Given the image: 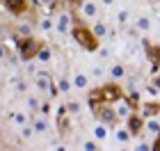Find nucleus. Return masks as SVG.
Returning a JSON list of instances; mask_svg holds the SVG:
<instances>
[{"label": "nucleus", "instance_id": "37", "mask_svg": "<svg viewBox=\"0 0 160 151\" xmlns=\"http://www.w3.org/2000/svg\"><path fill=\"white\" fill-rule=\"evenodd\" d=\"M41 5H53V0H41Z\"/></svg>", "mask_w": 160, "mask_h": 151}, {"label": "nucleus", "instance_id": "8", "mask_svg": "<svg viewBox=\"0 0 160 151\" xmlns=\"http://www.w3.org/2000/svg\"><path fill=\"white\" fill-rule=\"evenodd\" d=\"M96 114H98L101 121H105V124H112V121L119 119V117H117V110H114V108H108L105 103L101 105V108H96Z\"/></svg>", "mask_w": 160, "mask_h": 151}, {"label": "nucleus", "instance_id": "11", "mask_svg": "<svg viewBox=\"0 0 160 151\" xmlns=\"http://www.w3.org/2000/svg\"><path fill=\"white\" fill-rule=\"evenodd\" d=\"M89 78L92 76H87L85 71H73V87L76 89H87L89 87Z\"/></svg>", "mask_w": 160, "mask_h": 151}, {"label": "nucleus", "instance_id": "17", "mask_svg": "<svg viewBox=\"0 0 160 151\" xmlns=\"http://www.w3.org/2000/svg\"><path fill=\"white\" fill-rule=\"evenodd\" d=\"M158 114H160V103L149 101V103L142 105V117H158Z\"/></svg>", "mask_w": 160, "mask_h": 151}, {"label": "nucleus", "instance_id": "19", "mask_svg": "<svg viewBox=\"0 0 160 151\" xmlns=\"http://www.w3.org/2000/svg\"><path fill=\"white\" fill-rule=\"evenodd\" d=\"M57 28V18H53V16H41V21H39V30L41 32H50V30H55Z\"/></svg>", "mask_w": 160, "mask_h": 151}, {"label": "nucleus", "instance_id": "6", "mask_svg": "<svg viewBox=\"0 0 160 151\" xmlns=\"http://www.w3.org/2000/svg\"><path fill=\"white\" fill-rule=\"evenodd\" d=\"M92 135L98 142H108V140H110V126H108L105 121H98V124L92 126Z\"/></svg>", "mask_w": 160, "mask_h": 151}, {"label": "nucleus", "instance_id": "1", "mask_svg": "<svg viewBox=\"0 0 160 151\" xmlns=\"http://www.w3.org/2000/svg\"><path fill=\"white\" fill-rule=\"evenodd\" d=\"M71 37H73L85 50H96V48H98V37L92 32V28L73 25V28H71Z\"/></svg>", "mask_w": 160, "mask_h": 151}, {"label": "nucleus", "instance_id": "30", "mask_svg": "<svg viewBox=\"0 0 160 151\" xmlns=\"http://www.w3.org/2000/svg\"><path fill=\"white\" fill-rule=\"evenodd\" d=\"M128 21H130V12H128V9H119V12H117V23H119V25H126Z\"/></svg>", "mask_w": 160, "mask_h": 151}, {"label": "nucleus", "instance_id": "5", "mask_svg": "<svg viewBox=\"0 0 160 151\" xmlns=\"http://www.w3.org/2000/svg\"><path fill=\"white\" fill-rule=\"evenodd\" d=\"M9 121L16 128H23L30 124V110H12L9 112Z\"/></svg>", "mask_w": 160, "mask_h": 151}, {"label": "nucleus", "instance_id": "28", "mask_svg": "<svg viewBox=\"0 0 160 151\" xmlns=\"http://www.w3.org/2000/svg\"><path fill=\"white\" fill-rule=\"evenodd\" d=\"M28 89H30V83H28L25 78H18L16 85H14V92H16V94H25Z\"/></svg>", "mask_w": 160, "mask_h": 151}, {"label": "nucleus", "instance_id": "31", "mask_svg": "<svg viewBox=\"0 0 160 151\" xmlns=\"http://www.w3.org/2000/svg\"><path fill=\"white\" fill-rule=\"evenodd\" d=\"M133 149H135V151H149V149H153V144H149V142L140 140V142H135V144H133Z\"/></svg>", "mask_w": 160, "mask_h": 151}, {"label": "nucleus", "instance_id": "36", "mask_svg": "<svg viewBox=\"0 0 160 151\" xmlns=\"http://www.w3.org/2000/svg\"><path fill=\"white\" fill-rule=\"evenodd\" d=\"M153 149H156V151H160V135H158V140H156V144H153Z\"/></svg>", "mask_w": 160, "mask_h": 151}, {"label": "nucleus", "instance_id": "16", "mask_svg": "<svg viewBox=\"0 0 160 151\" xmlns=\"http://www.w3.org/2000/svg\"><path fill=\"white\" fill-rule=\"evenodd\" d=\"M114 110H117V117H119L121 121H126L130 114H133V112H130V101H121V98H119V103H117Z\"/></svg>", "mask_w": 160, "mask_h": 151}, {"label": "nucleus", "instance_id": "27", "mask_svg": "<svg viewBox=\"0 0 160 151\" xmlns=\"http://www.w3.org/2000/svg\"><path fill=\"white\" fill-rule=\"evenodd\" d=\"M105 71H108V69L103 67V64H92V69H89V76L98 80V78H103V76H105Z\"/></svg>", "mask_w": 160, "mask_h": 151}, {"label": "nucleus", "instance_id": "3", "mask_svg": "<svg viewBox=\"0 0 160 151\" xmlns=\"http://www.w3.org/2000/svg\"><path fill=\"white\" fill-rule=\"evenodd\" d=\"M50 85H53V78H50V73H48V71H37V73H34L32 87L37 89V92H46V94H48Z\"/></svg>", "mask_w": 160, "mask_h": 151}, {"label": "nucleus", "instance_id": "14", "mask_svg": "<svg viewBox=\"0 0 160 151\" xmlns=\"http://www.w3.org/2000/svg\"><path fill=\"white\" fill-rule=\"evenodd\" d=\"M80 12H82L85 18H96L98 16V5L92 3V0H89V3H82V5H80Z\"/></svg>", "mask_w": 160, "mask_h": 151}, {"label": "nucleus", "instance_id": "25", "mask_svg": "<svg viewBox=\"0 0 160 151\" xmlns=\"http://www.w3.org/2000/svg\"><path fill=\"white\" fill-rule=\"evenodd\" d=\"M92 32L96 34L98 39H103V37H108V25L103 23V21H96V23L92 25Z\"/></svg>", "mask_w": 160, "mask_h": 151}, {"label": "nucleus", "instance_id": "22", "mask_svg": "<svg viewBox=\"0 0 160 151\" xmlns=\"http://www.w3.org/2000/svg\"><path fill=\"white\" fill-rule=\"evenodd\" d=\"M37 62H41V64H50V62H53V50L46 48V46H41L39 53H37Z\"/></svg>", "mask_w": 160, "mask_h": 151}, {"label": "nucleus", "instance_id": "15", "mask_svg": "<svg viewBox=\"0 0 160 151\" xmlns=\"http://www.w3.org/2000/svg\"><path fill=\"white\" fill-rule=\"evenodd\" d=\"M126 126L130 128V131H133V135H137L144 128V121H142V117L140 114H130V117L126 119Z\"/></svg>", "mask_w": 160, "mask_h": 151}, {"label": "nucleus", "instance_id": "39", "mask_svg": "<svg viewBox=\"0 0 160 151\" xmlns=\"http://www.w3.org/2000/svg\"><path fill=\"white\" fill-rule=\"evenodd\" d=\"M158 103H160V94H158Z\"/></svg>", "mask_w": 160, "mask_h": 151}, {"label": "nucleus", "instance_id": "29", "mask_svg": "<svg viewBox=\"0 0 160 151\" xmlns=\"http://www.w3.org/2000/svg\"><path fill=\"white\" fill-rule=\"evenodd\" d=\"M98 144H101V142H98L96 138H92V140H85L80 147H82L85 151H96V149H98Z\"/></svg>", "mask_w": 160, "mask_h": 151}, {"label": "nucleus", "instance_id": "7", "mask_svg": "<svg viewBox=\"0 0 160 151\" xmlns=\"http://www.w3.org/2000/svg\"><path fill=\"white\" fill-rule=\"evenodd\" d=\"M57 34H69V30H71V14L69 12H62V14H57Z\"/></svg>", "mask_w": 160, "mask_h": 151}, {"label": "nucleus", "instance_id": "21", "mask_svg": "<svg viewBox=\"0 0 160 151\" xmlns=\"http://www.w3.org/2000/svg\"><path fill=\"white\" fill-rule=\"evenodd\" d=\"M108 73H110L112 80H121V78H126V67H123V64H112V67L108 69Z\"/></svg>", "mask_w": 160, "mask_h": 151}, {"label": "nucleus", "instance_id": "23", "mask_svg": "<svg viewBox=\"0 0 160 151\" xmlns=\"http://www.w3.org/2000/svg\"><path fill=\"white\" fill-rule=\"evenodd\" d=\"M151 25H153V23H151V16H137V21H135V28L140 32H149Z\"/></svg>", "mask_w": 160, "mask_h": 151}, {"label": "nucleus", "instance_id": "26", "mask_svg": "<svg viewBox=\"0 0 160 151\" xmlns=\"http://www.w3.org/2000/svg\"><path fill=\"white\" fill-rule=\"evenodd\" d=\"M80 110H82V103H80V101H69V103H67L69 117H76V114H80Z\"/></svg>", "mask_w": 160, "mask_h": 151}, {"label": "nucleus", "instance_id": "2", "mask_svg": "<svg viewBox=\"0 0 160 151\" xmlns=\"http://www.w3.org/2000/svg\"><path fill=\"white\" fill-rule=\"evenodd\" d=\"M41 44L34 37H18L16 39V50L21 55V60L30 62V60H37V53H39Z\"/></svg>", "mask_w": 160, "mask_h": 151}, {"label": "nucleus", "instance_id": "40", "mask_svg": "<svg viewBox=\"0 0 160 151\" xmlns=\"http://www.w3.org/2000/svg\"><path fill=\"white\" fill-rule=\"evenodd\" d=\"M158 119H160V114H158Z\"/></svg>", "mask_w": 160, "mask_h": 151}, {"label": "nucleus", "instance_id": "12", "mask_svg": "<svg viewBox=\"0 0 160 151\" xmlns=\"http://www.w3.org/2000/svg\"><path fill=\"white\" fill-rule=\"evenodd\" d=\"M144 131H147L149 135H153V138H158V135H160V119L158 117H147V121H144Z\"/></svg>", "mask_w": 160, "mask_h": 151}, {"label": "nucleus", "instance_id": "4", "mask_svg": "<svg viewBox=\"0 0 160 151\" xmlns=\"http://www.w3.org/2000/svg\"><path fill=\"white\" fill-rule=\"evenodd\" d=\"M101 92H103V98H105V103L108 101H119L121 96H123V89L119 87L117 83H108V85H103V87H101Z\"/></svg>", "mask_w": 160, "mask_h": 151}, {"label": "nucleus", "instance_id": "18", "mask_svg": "<svg viewBox=\"0 0 160 151\" xmlns=\"http://www.w3.org/2000/svg\"><path fill=\"white\" fill-rule=\"evenodd\" d=\"M57 87H60L62 94H71V89H76V87H73V78L60 76V78H57Z\"/></svg>", "mask_w": 160, "mask_h": 151}, {"label": "nucleus", "instance_id": "13", "mask_svg": "<svg viewBox=\"0 0 160 151\" xmlns=\"http://www.w3.org/2000/svg\"><path fill=\"white\" fill-rule=\"evenodd\" d=\"M5 7L12 14H23L25 7H28V0H5Z\"/></svg>", "mask_w": 160, "mask_h": 151}, {"label": "nucleus", "instance_id": "32", "mask_svg": "<svg viewBox=\"0 0 160 151\" xmlns=\"http://www.w3.org/2000/svg\"><path fill=\"white\" fill-rule=\"evenodd\" d=\"M147 94H149V96H158V94H160V89L156 87V85H153V83H151V85H149V87H147Z\"/></svg>", "mask_w": 160, "mask_h": 151}, {"label": "nucleus", "instance_id": "24", "mask_svg": "<svg viewBox=\"0 0 160 151\" xmlns=\"http://www.w3.org/2000/svg\"><path fill=\"white\" fill-rule=\"evenodd\" d=\"M16 34H21V37H32V25L25 23V21H21V23H16Z\"/></svg>", "mask_w": 160, "mask_h": 151}, {"label": "nucleus", "instance_id": "20", "mask_svg": "<svg viewBox=\"0 0 160 151\" xmlns=\"http://www.w3.org/2000/svg\"><path fill=\"white\" fill-rule=\"evenodd\" d=\"M25 110H30V112H39V110H41V98H39V96H34V94L25 96Z\"/></svg>", "mask_w": 160, "mask_h": 151}, {"label": "nucleus", "instance_id": "9", "mask_svg": "<svg viewBox=\"0 0 160 151\" xmlns=\"http://www.w3.org/2000/svg\"><path fill=\"white\" fill-rule=\"evenodd\" d=\"M114 140H117V144H130L133 131H130L128 126H117L114 128Z\"/></svg>", "mask_w": 160, "mask_h": 151}, {"label": "nucleus", "instance_id": "34", "mask_svg": "<svg viewBox=\"0 0 160 151\" xmlns=\"http://www.w3.org/2000/svg\"><path fill=\"white\" fill-rule=\"evenodd\" d=\"M153 85L160 89V73H153Z\"/></svg>", "mask_w": 160, "mask_h": 151}, {"label": "nucleus", "instance_id": "38", "mask_svg": "<svg viewBox=\"0 0 160 151\" xmlns=\"http://www.w3.org/2000/svg\"><path fill=\"white\" fill-rule=\"evenodd\" d=\"M71 3H80V0H71Z\"/></svg>", "mask_w": 160, "mask_h": 151}, {"label": "nucleus", "instance_id": "33", "mask_svg": "<svg viewBox=\"0 0 160 151\" xmlns=\"http://www.w3.org/2000/svg\"><path fill=\"white\" fill-rule=\"evenodd\" d=\"M39 114L48 117V114H50V103H41V110H39Z\"/></svg>", "mask_w": 160, "mask_h": 151}, {"label": "nucleus", "instance_id": "35", "mask_svg": "<svg viewBox=\"0 0 160 151\" xmlns=\"http://www.w3.org/2000/svg\"><path fill=\"white\" fill-rule=\"evenodd\" d=\"M101 5H103V7H112L114 0H101Z\"/></svg>", "mask_w": 160, "mask_h": 151}, {"label": "nucleus", "instance_id": "10", "mask_svg": "<svg viewBox=\"0 0 160 151\" xmlns=\"http://www.w3.org/2000/svg\"><path fill=\"white\" fill-rule=\"evenodd\" d=\"M32 126H34V133H37V135H43V133H48V131H50V121H48V117H43V114L34 117Z\"/></svg>", "mask_w": 160, "mask_h": 151}]
</instances>
